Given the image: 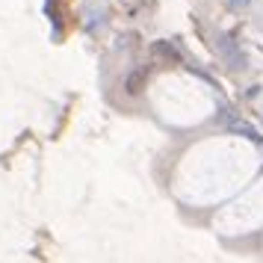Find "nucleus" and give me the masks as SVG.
Wrapping results in <instances>:
<instances>
[{
	"label": "nucleus",
	"instance_id": "nucleus-1",
	"mask_svg": "<svg viewBox=\"0 0 263 263\" xmlns=\"http://www.w3.org/2000/svg\"><path fill=\"white\" fill-rule=\"evenodd\" d=\"M213 48H216V53L225 60V65L231 71H249V53L239 48V42L231 36V33H216Z\"/></svg>",
	"mask_w": 263,
	"mask_h": 263
},
{
	"label": "nucleus",
	"instance_id": "nucleus-2",
	"mask_svg": "<svg viewBox=\"0 0 263 263\" xmlns=\"http://www.w3.org/2000/svg\"><path fill=\"white\" fill-rule=\"evenodd\" d=\"M151 57H157V60H163L166 65H178L183 57H180V50L175 42H168V39H157V42H151Z\"/></svg>",
	"mask_w": 263,
	"mask_h": 263
},
{
	"label": "nucleus",
	"instance_id": "nucleus-3",
	"mask_svg": "<svg viewBox=\"0 0 263 263\" xmlns=\"http://www.w3.org/2000/svg\"><path fill=\"white\" fill-rule=\"evenodd\" d=\"M145 86H148V71H145V68H133V71H127V77H124V95L139 98L145 92Z\"/></svg>",
	"mask_w": 263,
	"mask_h": 263
},
{
	"label": "nucleus",
	"instance_id": "nucleus-4",
	"mask_svg": "<svg viewBox=\"0 0 263 263\" xmlns=\"http://www.w3.org/2000/svg\"><path fill=\"white\" fill-rule=\"evenodd\" d=\"M234 119H237V112L228 107V104H222V107H219V112H216V121H219V124H231Z\"/></svg>",
	"mask_w": 263,
	"mask_h": 263
},
{
	"label": "nucleus",
	"instance_id": "nucleus-5",
	"mask_svg": "<svg viewBox=\"0 0 263 263\" xmlns=\"http://www.w3.org/2000/svg\"><path fill=\"white\" fill-rule=\"evenodd\" d=\"M251 6V0H228V9L231 12H246Z\"/></svg>",
	"mask_w": 263,
	"mask_h": 263
},
{
	"label": "nucleus",
	"instance_id": "nucleus-6",
	"mask_svg": "<svg viewBox=\"0 0 263 263\" xmlns=\"http://www.w3.org/2000/svg\"><path fill=\"white\" fill-rule=\"evenodd\" d=\"M260 92H263V86H257V83H254V86H249V92H246V98H249V101H254V98L260 95Z\"/></svg>",
	"mask_w": 263,
	"mask_h": 263
},
{
	"label": "nucleus",
	"instance_id": "nucleus-7",
	"mask_svg": "<svg viewBox=\"0 0 263 263\" xmlns=\"http://www.w3.org/2000/svg\"><path fill=\"white\" fill-rule=\"evenodd\" d=\"M260 119H263V112H260Z\"/></svg>",
	"mask_w": 263,
	"mask_h": 263
}]
</instances>
